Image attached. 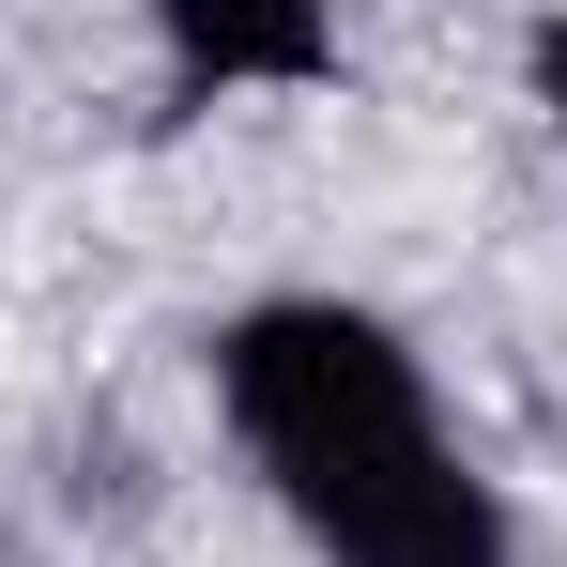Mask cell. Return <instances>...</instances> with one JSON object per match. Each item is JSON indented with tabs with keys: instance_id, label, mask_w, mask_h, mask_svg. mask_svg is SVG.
<instances>
[{
	"instance_id": "6da1fadb",
	"label": "cell",
	"mask_w": 567,
	"mask_h": 567,
	"mask_svg": "<svg viewBox=\"0 0 567 567\" xmlns=\"http://www.w3.org/2000/svg\"><path fill=\"white\" fill-rule=\"evenodd\" d=\"M215 399H230V445L261 461V491L307 522V553H338V567H506L491 475L445 445L430 369L369 307H338V291L246 307L215 338Z\"/></svg>"
},
{
	"instance_id": "3957f363",
	"label": "cell",
	"mask_w": 567,
	"mask_h": 567,
	"mask_svg": "<svg viewBox=\"0 0 567 567\" xmlns=\"http://www.w3.org/2000/svg\"><path fill=\"white\" fill-rule=\"evenodd\" d=\"M537 107H553V138H567V16L537 31Z\"/></svg>"
},
{
	"instance_id": "7a4b0ae2",
	"label": "cell",
	"mask_w": 567,
	"mask_h": 567,
	"mask_svg": "<svg viewBox=\"0 0 567 567\" xmlns=\"http://www.w3.org/2000/svg\"><path fill=\"white\" fill-rule=\"evenodd\" d=\"M138 16H154V47L199 93H307V78H338L322 0H138Z\"/></svg>"
}]
</instances>
